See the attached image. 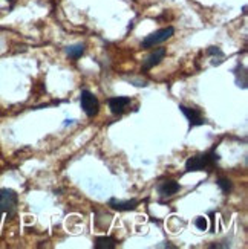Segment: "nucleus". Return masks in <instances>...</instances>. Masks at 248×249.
I'll list each match as a JSON object with an SVG mask.
<instances>
[{
	"label": "nucleus",
	"mask_w": 248,
	"mask_h": 249,
	"mask_svg": "<svg viewBox=\"0 0 248 249\" xmlns=\"http://www.w3.org/2000/svg\"><path fill=\"white\" fill-rule=\"evenodd\" d=\"M218 187L222 190V193H225V194H229L230 191H231V188H233V185H231V180L230 179H225V178H219L218 179Z\"/></svg>",
	"instance_id": "12"
},
{
	"label": "nucleus",
	"mask_w": 248,
	"mask_h": 249,
	"mask_svg": "<svg viewBox=\"0 0 248 249\" xmlns=\"http://www.w3.org/2000/svg\"><path fill=\"white\" fill-rule=\"evenodd\" d=\"M195 226L199 230V231H206L207 230V219L199 215V217L195 219Z\"/></svg>",
	"instance_id": "13"
},
{
	"label": "nucleus",
	"mask_w": 248,
	"mask_h": 249,
	"mask_svg": "<svg viewBox=\"0 0 248 249\" xmlns=\"http://www.w3.org/2000/svg\"><path fill=\"white\" fill-rule=\"evenodd\" d=\"M219 160V155L214 150H210L204 155L191 156L186 160V171H204L210 170L216 165V162Z\"/></svg>",
	"instance_id": "1"
},
{
	"label": "nucleus",
	"mask_w": 248,
	"mask_h": 249,
	"mask_svg": "<svg viewBox=\"0 0 248 249\" xmlns=\"http://www.w3.org/2000/svg\"><path fill=\"white\" fill-rule=\"evenodd\" d=\"M6 2H9V3H13V2H14V0H6Z\"/></svg>",
	"instance_id": "14"
},
{
	"label": "nucleus",
	"mask_w": 248,
	"mask_h": 249,
	"mask_svg": "<svg viewBox=\"0 0 248 249\" xmlns=\"http://www.w3.org/2000/svg\"><path fill=\"white\" fill-rule=\"evenodd\" d=\"M139 205L138 199H129V200H120V199H111L109 207L116 211H132Z\"/></svg>",
	"instance_id": "8"
},
{
	"label": "nucleus",
	"mask_w": 248,
	"mask_h": 249,
	"mask_svg": "<svg viewBox=\"0 0 248 249\" xmlns=\"http://www.w3.org/2000/svg\"><path fill=\"white\" fill-rule=\"evenodd\" d=\"M95 249H115L116 248V240L111 235H103V237H96L95 239Z\"/></svg>",
	"instance_id": "10"
},
{
	"label": "nucleus",
	"mask_w": 248,
	"mask_h": 249,
	"mask_svg": "<svg viewBox=\"0 0 248 249\" xmlns=\"http://www.w3.org/2000/svg\"><path fill=\"white\" fill-rule=\"evenodd\" d=\"M80 104H81V109L83 112L88 115L89 118H94L98 115L100 112V103L98 98L89 90H83L80 95Z\"/></svg>",
	"instance_id": "4"
},
{
	"label": "nucleus",
	"mask_w": 248,
	"mask_h": 249,
	"mask_svg": "<svg viewBox=\"0 0 248 249\" xmlns=\"http://www.w3.org/2000/svg\"><path fill=\"white\" fill-rule=\"evenodd\" d=\"M179 190H181V185L176 180H164V182H161L156 188V191L161 197H172Z\"/></svg>",
	"instance_id": "6"
},
{
	"label": "nucleus",
	"mask_w": 248,
	"mask_h": 249,
	"mask_svg": "<svg viewBox=\"0 0 248 249\" xmlns=\"http://www.w3.org/2000/svg\"><path fill=\"white\" fill-rule=\"evenodd\" d=\"M179 110L182 112V115H184L187 120H189V124H190V128L191 127H196V125H204L207 121L206 118L202 116L201 110L199 109H195V107H189V106H184L181 104L179 106Z\"/></svg>",
	"instance_id": "5"
},
{
	"label": "nucleus",
	"mask_w": 248,
	"mask_h": 249,
	"mask_svg": "<svg viewBox=\"0 0 248 249\" xmlns=\"http://www.w3.org/2000/svg\"><path fill=\"white\" fill-rule=\"evenodd\" d=\"M175 34V28L167 26L163 29H158L155 32H152L150 36H147L143 41H141V48L143 49H150V48H155L156 45H161L164 43L166 40L172 38V36Z\"/></svg>",
	"instance_id": "3"
},
{
	"label": "nucleus",
	"mask_w": 248,
	"mask_h": 249,
	"mask_svg": "<svg viewBox=\"0 0 248 249\" xmlns=\"http://www.w3.org/2000/svg\"><path fill=\"white\" fill-rule=\"evenodd\" d=\"M131 104V98L129 96H114L109 100V109L114 115H121L127 106Z\"/></svg>",
	"instance_id": "7"
},
{
	"label": "nucleus",
	"mask_w": 248,
	"mask_h": 249,
	"mask_svg": "<svg viewBox=\"0 0 248 249\" xmlns=\"http://www.w3.org/2000/svg\"><path fill=\"white\" fill-rule=\"evenodd\" d=\"M164 57H166V49H164V48L156 49L155 52H152V53H150V55L144 60L143 69H144V71H150L152 68H155L156 64H159L161 60H163Z\"/></svg>",
	"instance_id": "9"
},
{
	"label": "nucleus",
	"mask_w": 248,
	"mask_h": 249,
	"mask_svg": "<svg viewBox=\"0 0 248 249\" xmlns=\"http://www.w3.org/2000/svg\"><path fill=\"white\" fill-rule=\"evenodd\" d=\"M17 203H19V196L14 190L9 188H2L0 190V217L2 215H8L11 219L17 211Z\"/></svg>",
	"instance_id": "2"
},
{
	"label": "nucleus",
	"mask_w": 248,
	"mask_h": 249,
	"mask_svg": "<svg viewBox=\"0 0 248 249\" xmlns=\"http://www.w3.org/2000/svg\"><path fill=\"white\" fill-rule=\"evenodd\" d=\"M84 45H74V46H69L66 48V53L69 55V58L72 60H78L83 53H84Z\"/></svg>",
	"instance_id": "11"
}]
</instances>
